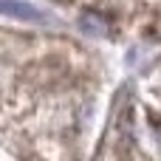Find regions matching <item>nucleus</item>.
Listing matches in <instances>:
<instances>
[{
	"label": "nucleus",
	"mask_w": 161,
	"mask_h": 161,
	"mask_svg": "<svg viewBox=\"0 0 161 161\" xmlns=\"http://www.w3.org/2000/svg\"><path fill=\"white\" fill-rule=\"evenodd\" d=\"M79 25H82V31H88V34H105V31H108V20L99 17V14H93V11L82 14V17H79Z\"/></svg>",
	"instance_id": "nucleus-1"
},
{
	"label": "nucleus",
	"mask_w": 161,
	"mask_h": 161,
	"mask_svg": "<svg viewBox=\"0 0 161 161\" xmlns=\"http://www.w3.org/2000/svg\"><path fill=\"white\" fill-rule=\"evenodd\" d=\"M0 11H6V14H20V17H28V20H40V14H37L31 6H23V3H0Z\"/></svg>",
	"instance_id": "nucleus-2"
}]
</instances>
